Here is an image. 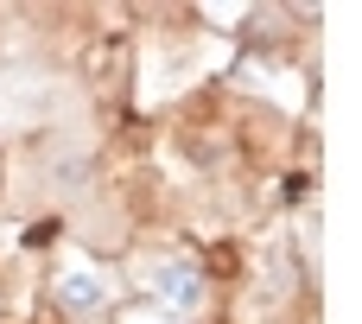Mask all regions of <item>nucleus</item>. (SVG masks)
<instances>
[{"label":"nucleus","mask_w":362,"mask_h":324,"mask_svg":"<svg viewBox=\"0 0 362 324\" xmlns=\"http://www.w3.org/2000/svg\"><path fill=\"white\" fill-rule=\"evenodd\" d=\"M140 287H146V299H153V312H165V318H197L204 312V274L185 261V255H159V261H146L140 267Z\"/></svg>","instance_id":"1"},{"label":"nucleus","mask_w":362,"mask_h":324,"mask_svg":"<svg viewBox=\"0 0 362 324\" xmlns=\"http://www.w3.org/2000/svg\"><path fill=\"white\" fill-rule=\"evenodd\" d=\"M51 299H57L64 312L89 318V312H102V306H108V274H102V267H89V261H64V267H57V280H51Z\"/></svg>","instance_id":"2"},{"label":"nucleus","mask_w":362,"mask_h":324,"mask_svg":"<svg viewBox=\"0 0 362 324\" xmlns=\"http://www.w3.org/2000/svg\"><path fill=\"white\" fill-rule=\"evenodd\" d=\"M121 324H185V318H165V312H153V306H140V312H127Z\"/></svg>","instance_id":"3"}]
</instances>
